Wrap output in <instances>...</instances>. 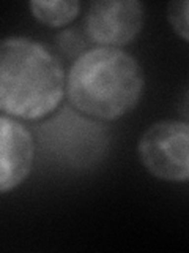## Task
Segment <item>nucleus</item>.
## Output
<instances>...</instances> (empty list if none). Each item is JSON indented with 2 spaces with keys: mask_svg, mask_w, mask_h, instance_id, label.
Returning <instances> with one entry per match:
<instances>
[{
  "mask_svg": "<svg viewBox=\"0 0 189 253\" xmlns=\"http://www.w3.org/2000/svg\"><path fill=\"white\" fill-rule=\"evenodd\" d=\"M144 168L159 180L186 182L189 177V125L159 121L144 131L137 144Z\"/></svg>",
  "mask_w": 189,
  "mask_h": 253,
  "instance_id": "nucleus-3",
  "label": "nucleus"
},
{
  "mask_svg": "<svg viewBox=\"0 0 189 253\" xmlns=\"http://www.w3.org/2000/svg\"><path fill=\"white\" fill-rule=\"evenodd\" d=\"M65 70L46 44L27 37L0 40V113L38 121L65 95Z\"/></svg>",
  "mask_w": 189,
  "mask_h": 253,
  "instance_id": "nucleus-1",
  "label": "nucleus"
},
{
  "mask_svg": "<svg viewBox=\"0 0 189 253\" xmlns=\"http://www.w3.org/2000/svg\"><path fill=\"white\" fill-rule=\"evenodd\" d=\"M29 6L33 18L47 27L66 26L81 11V3L77 0H33Z\"/></svg>",
  "mask_w": 189,
  "mask_h": 253,
  "instance_id": "nucleus-6",
  "label": "nucleus"
},
{
  "mask_svg": "<svg viewBox=\"0 0 189 253\" xmlns=\"http://www.w3.org/2000/svg\"><path fill=\"white\" fill-rule=\"evenodd\" d=\"M145 73L139 60L115 47H92L73 62L65 93L71 106L98 121H117L139 105Z\"/></svg>",
  "mask_w": 189,
  "mask_h": 253,
  "instance_id": "nucleus-2",
  "label": "nucleus"
},
{
  "mask_svg": "<svg viewBox=\"0 0 189 253\" xmlns=\"http://www.w3.org/2000/svg\"><path fill=\"white\" fill-rule=\"evenodd\" d=\"M145 21V8L137 0H98L89 5L82 34L94 47H120L136 38Z\"/></svg>",
  "mask_w": 189,
  "mask_h": 253,
  "instance_id": "nucleus-4",
  "label": "nucleus"
},
{
  "mask_svg": "<svg viewBox=\"0 0 189 253\" xmlns=\"http://www.w3.org/2000/svg\"><path fill=\"white\" fill-rule=\"evenodd\" d=\"M188 10L189 3L188 0H177V2H170L167 13H169V22L173 29V32L183 40H189V26H188Z\"/></svg>",
  "mask_w": 189,
  "mask_h": 253,
  "instance_id": "nucleus-7",
  "label": "nucleus"
},
{
  "mask_svg": "<svg viewBox=\"0 0 189 253\" xmlns=\"http://www.w3.org/2000/svg\"><path fill=\"white\" fill-rule=\"evenodd\" d=\"M35 141L29 128L0 114V195L19 187L33 166Z\"/></svg>",
  "mask_w": 189,
  "mask_h": 253,
  "instance_id": "nucleus-5",
  "label": "nucleus"
},
{
  "mask_svg": "<svg viewBox=\"0 0 189 253\" xmlns=\"http://www.w3.org/2000/svg\"><path fill=\"white\" fill-rule=\"evenodd\" d=\"M84 40L85 35L79 34V32H74V30H66V32H62L57 37V43H59V47L62 49V52H66L68 55H76V59L79 57L81 54H84L85 51V42Z\"/></svg>",
  "mask_w": 189,
  "mask_h": 253,
  "instance_id": "nucleus-8",
  "label": "nucleus"
}]
</instances>
